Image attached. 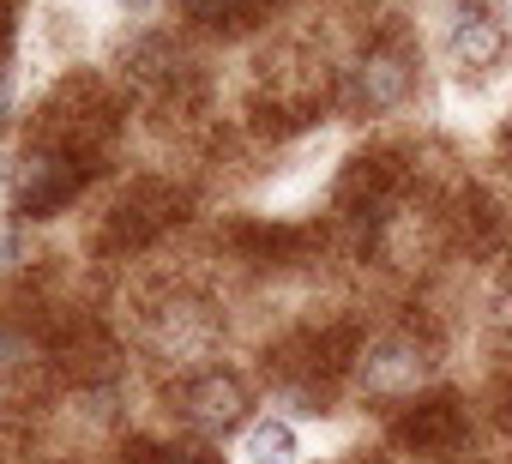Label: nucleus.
I'll return each instance as SVG.
<instances>
[{
  "instance_id": "1",
  "label": "nucleus",
  "mask_w": 512,
  "mask_h": 464,
  "mask_svg": "<svg viewBox=\"0 0 512 464\" xmlns=\"http://www.w3.org/2000/svg\"><path fill=\"white\" fill-rule=\"evenodd\" d=\"M410 61L398 55V49H374L368 61H362V73H356V91H362V103L368 109H398L404 97H410Z\"/></svg>"
},
{
  "instance_id": "2",
  "label": "nucleus",
  "mask_w": 512,
  "mask_h": 464,
  "mask_svg": "<svg viewBox=\"0 0 512 464\" xmlns=\"http://www.w3.org/2000/svg\"><path fill=\"white\" fill-rule=\"evenodd\" d=\"M241 410H247V398H241V386H235V380H223V374H205V380L187 392V422H193V428H205V434L235 428V422H241Z\"/></svg>"
},
{
  "instance_id": "3",
  "label": "nucleus",
  "mask_w": 512,
  "mask_h": 464,
  "mask_svg": "<svg viewBox=\"0 0 512 464\" xmlns=\"http://www.w3.org/2000/svg\"><path fill=\"white\" fill-rule=\"evenodd\" d=\"M410 446H422V452H446V446H458V434H464V416H458V404L452 398H428V404H416L410 416H404V428H398Z\"/></svg>"
},
{
  "instance_id": "4",
  "label": "nucleus",
  "mask_w": 512,
  "mask_h": 464,
  "mask_svg": "<svg viewBox=\"0 0 512 464\" xmlns=\"http://www.w3.org/2000/svg\"><path fill=\"white\" fill-rule=\"evenodd\" d=\"M73 187H79V169H73V163H61V157H37V163H25V187H19V199H25L31 217H49Z\"/></svg>"
},
{
  "instance_id": "5",
  "label": "nucleus",
  "mask_w": 512,
  "mask_h": 464,
  "mask_svg": "<svg viewBox=\"0 0 512 464\" xmlns=\"http://www.w3.org/2000/svg\"><path fill=\"white\" fill-rule=\"evenodd\" d=\"M500 49H506V25H500V19H488V13H458V25H452V55H458L464 67H488Z\"/></svg>"
},
{
  "instance_id": "6",
  "label": "nucleus",
  "mask_w": 512,
  "mask_h": 464,
  "mask_svg": "<svg viewBox=\"0 0 512 464\" xmlns=\"http://www.w3.org/2000/svg\"><path fill=\"white\" fill-rule=\"evenodd\" d=\"M362 374H368V386H374V392L416 386V380H422V350H410L404 338H398V344H380V350L368 356V368H362Z\"/></svg>"
},
{
  "instance_id": "7",
  "label": "nucleus",
  "mask_w": 512,
  "mask_h": 464,
  "mask_svg": "<svg viewBox=\"0 0 512 464\" xmlns=\"http://www.w3.org/2000/svg\"><path fill=\"white\" fill-rule=\"evenodd\" d=\"M302 458V440L284 416H266L247 428V464H296Z\"/></svg>"
},
{
  "instance_id": "8",
  "label": "nucleus",
  "mask_w": 512,
  "mask_h": 464,
  "mask_svg": "<svg viewBox=\"0 0 512 464\" xmlns=\"http://www.w3.org/2000/svg\"><path fill=\"white\" fill-rule=\"evenodd\" d=\"M115 7H121V13H133V19H139V13H151V7H157V0H115Z\"/></svg>"
},
{
  "instance_id": "9",
  "label": "nucleus",
  "mask_w": 512,
  "mask_h": 464,
  "mask_svg": "<svg viewBox=\"0 0 512 464\" xmlns=\"http://www.w3.org/2000/svg\"><path fill=\"white\" fill-rule=\"evenodd\" d=\"M0 115H7V73H0Z\"/></svg>"
}]
</instances>
